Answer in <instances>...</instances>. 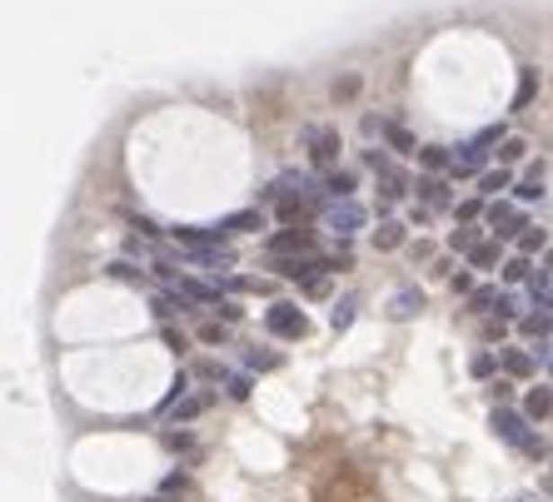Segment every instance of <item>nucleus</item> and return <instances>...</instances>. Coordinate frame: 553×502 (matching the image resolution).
I'll list each match as a JSON object with an SVG mask.
<instances>
[{"label": "nucleus", "instance_id": "obj_37", "mask_svg": "<svg viewBox=\"0 0 553 502\" xmlns=\"http://www.w3.org/2000/svg\"><path fill=\"white\" fill-rule=\"evenodd\" d=\"M110 274L125 278V284H145V274H140V269H130V264H110Z\"/></svg>", "mask_w": 553, "mask_h": 502}, {"label": "nucleus", "instance_id": "obj_12", "mask_svg": "<svg viewBox=\"0 0 553 502\" xmlns=\"http://www.w3.org/2000/svg\"><path fill=\"white\" fill-rule=\"evenodd\" d=\"M379 139H384V145H389L394 154H419V150H424L419 139H414L409 129L399 125V119H384V125H379Z\"/></svg>", "mask_w": 553, "mask_h": 502}, {"label": "nucleus", "instance_id": "obj_36", "mask_svg": "<svg viewBox=\"0 0 553 502\" xmlns=\"http://www.w3.org/2000/svg\"><path fill=\"white\" fill-rule=\"evenodd\" d=\"M205 403H210L205 393H200V398H184V403H180V413H174V423H184V418H195V413H200V408H205Z\"/></svg>", "mask_w": 553, "mask_h": 502}, {"label": "nucleus", "instance_id": "obj_42", "mask_svg": "<svg viewBox=\"0 0 553 502\" xmlns=\"http://www.w3.org/2000/svg\"><path fill=\"white\" fill-rule=\"evenodd\" d=\"M165 343H170L174 353H184V333H174V329H165Z\"/></svg>", "mask_w": 553, "mask_h": 502}, {"label": "nucleus", "instance_id": "obj_41", "mask_svg": "<svg viewBox=\"0 0 553 502\" xmlns=\"http://www.w3.org/2000/svg\"><path fill=\"white\" fill-rule=\"evenodd\" d=\"M409 254H414V259H434V244H429V239H419V244H414Z\"/></svg>", "mask_w": 553, "mask_h": 502}, {"label": "nucleus", "instance_id": "obj_5", "mask_svg": "<svg viewBox=\"0 0 553 502\" xmlns=\"http://www.w3.org/2000/svg\"><path fill=\"white\" fill-rule=\"evenodd\" d=\"M304 150H309V164L319 170H334L339 164V129L334 125H304Z\"/></svg>", "mask_w": 553, "mask_h": 502}, {"label": "nucleus", "instance_id": "obj_31", "mask_svg": "<svg viewBox=\"0 0 553 502\" xmlns=\"http://www.w3.org/2000/svg\"><path fill=\"white\" fill-rule=\"evenodd\" d=\"M454 214H459V219H464V225H478V219H484V214H488L484 194H478V199H464V204H454Z\"/></svg>", "mask_w": 553, "mask_h": 502}, {"label": "nucleus", "instance_id": "obj_27", "mask_svg": "<svg viewBox=\"0 0 553 502\" xmlns=\"http://www.w3.org/2000/svg\"><path fill=\"white\" fill-rule=\"evenodd\" d=\"M478 239H484V234H478L474 225H459L454 234H449V249H454V254H468V249H474Z\"/></svg>", "mask_w": 553, "mask_h": 502}, {"label": "nucleus", "instance_id": "obj_9", "mask_svg": "<svg viewBox=\"0 0 553 502\" xmlns=\"http://www.w3.org/2000/svg\"><path fill=\"white\" fill-rule=\"evenodd\" d=\"M519 333H523L529 343H539V364H549V358H553V348H549V339H553V313H549V309H529V313L519 319Z\"/></svg>", "mask_w": 553, "mask_h": 502}, {"label": "nucleus", "instance_id": "obj_19", "mask_svg": "<svg viewBox=\"0 0 553 502\" xmlns=\"http://www.w3.org/2000/svg\"><path fill=\"white\" fill-rule=\"evenodd\" d=\"M523 289H529V304H533V309H549V313H553V274H549V269H539V274H533Z\"/></svg>", "mask_w": 553, "mask_h": 502}, {"label": "nucleus", "instance_id": "obj_14", "mask_svg": "<svg viewBox=\"0 0 553 502\" xmlns=\"http://www.w3.org/2000/svg\"><path fill=\"white\" fill-rule=\"evenodd\" d=\"M509 184H519V180H513V164H488V170L478 174V194H484V199H494V194H504V189H509Z\"/></svg>", "mask_w": 553, "mask_h": 502}, {"label": "nucleus", "instance_id": "obj_44", "mask_svg": "<svg viewBox=\"0 0 553 502\" xmlns=\"http://www.w3.org/2000/svg\"><path fill=\"white\" fill-rule=\"evenodd\" d=\"M145 502H170V498H145Z\"/></svg>", "mask_w": 553, "mask_h": 502}, {"label": "nucleus", "instance_id": "obj_3", "mask_svg": "<svg viewBox=\"0 0 553 502\" xmlns=\"http://www.w3.org/2000/svg\"><path fill=\"white\" fill-rule=\"evenodd\" d=\"M315 229L309 225H284L280 234H270L264 239V254L270 259H304V254H315Z\"/></svg>", "mask_w": 553, "mask_h": 502}, {"label": "nucleus", "instance_id": "obj_2", "mask_svg": "<svg viewBox=\"0 0 553 502\" xmlns=\"http://www.w3.org/2000/svg\"><path fill=\"white\" fill-rule=\"evenodd\" d=\"M488 427H494V438H504L509 448H519V453H529V458H543V438H533L529 433V413H513V408H494V418H488Z\"/></svg>", "mask_w": 553, "mask_h": 502}, {"label": "nucleus", "instance_id": "obj_34", "mask_svg": "<svg viewBox=\"0 0 553 502\" xmlns=\"http://www.w3.org/2000/svg\"><path fill=\"white\" fill-rule=\"evenodd\" d=\"M329 95H334V105H339V100H354V95H359V75L334 80V90H329Z\"/></svg>", "mask_w": 553, "mask_h": 502}, {"label": "nucleus", "instance_id": "obj_26", "mask_svg": "<svg viewBox=\"0 0 553 502\" xmlns=\"http://www.w3.org/2000/svg\"><path fill=\"white\" fill-rule=\"evenodd\" d=\"M543 249H549V234H543L539 225H529L519 239H513V254H529L533 259V254H543Z\"/></svg>", "mask_w": 553, "mask_h": 502}, {"label": "nucleus", "instance_id": "obj_7", "mask_svg": "<svg viewBox=\"0 0 553 502\" xmlns=\"http://www.w3.org/2000/svg\"><path fill=\"white\" fill-rule=\"evenodd\" d=\"M364 219H369V209H364V204H354V199H334V204L325 209V225L334 229L339 239L359 234V229H364Z\"/></svg>", "mask_w": 553, "mask_h": 502}, {"label": "nucleus", "instance_id": "obj_17", "mask_svg": "<svg viewBox=\"0 0 553 502\" xmlns=\"http://www.w3.org/2000/svg\"><path fill=\"white\" fill-rule=\"evenodd\" d=\"M523 413H529V423H543V418H553V388H529L523 393Z\"/></svg>", "mask_w": 553, "mask_h": 502}, {"label": "nucleus", "instance_id": "obj_16", "mask_svg": "<svg viewBox=\"0 0 553 502\" xmlns=\"http://www.w3.org/2000/svg\"><path fill=\"white\" fill-rule=\"evenodd\" d=\"M543 174H549V170H543V160H533L529 170H523V180L513 184V194H519L523 204H529V199H543V189H549V184H543Z\"/></svg>", "mask_w": 553, "mask_h": 502}, {"label": "nucleus", "instance_id": "obj_43", "mask_svg": "<svg viewBox=\"0 0 553 502\" xmlns=\"http://www.w3.org/2000/svg\"><path fill=\"white\" fill-rule=\"evenodd\" d=\"M543 269H549V274H553V244L543 249Z\"/></svg>", "mask_w": 553, "mask_h": 502}, {"label": "nucleus", "instance_id": "obj_21", "mask_svg": "<svg viewBox=\"0 0 553 502\" xmlns=\"http://www.w3.org/2000/svg\"><path fill=\"white\" fill-rule=\"evenodd\" d=\"M419 164L424 170H434V174H444V170H454V150H449V145H424Z\"/></svg>", "mask_w": 553, "mask_h": 502}, {"label": "nucleus", "instance_id": "obj_20", "mask_svg": "<svg viewBox=\"0 0 553 502\" xmlns=\"http://www.w3.org/2000/svg\"><path fill=\"white\" fill-rule=\"evenodd\" d=\"M219 284H225V294H270V278H260V274H229Z\"/></svg>", "mask_w": 553, "mask_h": 502}, {"label": "nucleus", "instance_id": "obj_33", "mask_svg": "<svg viewBox=\"0 0 553 502\" xmlns=\"http://www.w3.org/2000/svg\"><path fill=\"white\" fill-rule=\"evenodd\" d=\"M245 364H250V368H280V353H270V348H250V353H245Z\"/></svg>", "mask_w": 553, "mask_h": 502}, {"label": "nucleus", "instance_id": "obj_11", "mask_svg": "<svg viewBox=\"0 0 553 502\" xmlns=\"http://www.w3.org/2000/svg\"><path fill=\"white\" fill-rule=\"evenodd\" d=\"M404 239H409V219H379V229H374V249L379 254L404 249Z\"/></svg>", "mask_w": 553, "mask_h": 502}, {"label": "nucleus", "instance_id": "obj_15", "mask_svg": "<svg viewBox=\"0 0 553 502\" xmlns=\"http://www.w3.org/2000/svg\"><path fill=\"white\" fill-rule=\"evenodd\" d=\"M499 368L509 378H533V374H539V358H533V353H523V348H504L499 353Z\"/></svg>", "mask_w": 553, "mask_h": 502}, {"label": "nucleus", "instance_id": "obj_25", "mask_svg": "<svg viewBox=\"0 0 553 502\" xmlns=\"http://www.w3.org/2000/svg\"><path fill=\"white\" fill-rule=\"evenodd\" d=\"M533 95H539V75H533V65L519 70V90H513V110H529Z\"/></svg>", "mask_w": 553, "mask_h": 502}, {"label": "nucleus", "instance_id": "obj_40", "mask_svg": "<svg viewBox=\"0 0 553 502\" xmlns=\"http://www.w3.org/2000/svg\"><path fill=\"white\" fill-rule=\"evenodd\" d=\"M200 339H205V343H225V329H219V323H205V329H200Z\"/></svg>", "mask_w": 553, "mask_h": 502}, {"label": "nucleus", "instance_id": "obj_4", "mask_svg": "<svg viewBox=\"0 0 553 502\" xmlns=\"http://www.w3.org/2000/svg\"><path fill=\"white\" fill-rule=\"evenodd\" d=\"M264 329H270L274 339H290V343L309 339V319H304V309L299 304H284V299H274L270 309H264Z\"/></svg>", "mask_w": 553, "mask_h": 502}, {"label": "nucleus", "instance_id": "obj_32", "mask_svg": "<svg viewBox=\"0 0 553 502\" xmlns=\"http://www.w3.org/2000/svg\"><path fill=\"white\" fill-rule=\"evenodd\" d=\"M504 339H509V319L488 313V323H484V343H504Z\"/></svg>", "mask_w": 553, "mask_h": 502}, {"label": "nucleus", "instance_id": "obj_10", "mask_svg": "<svg viewBox=\"0 0 553 502\" xmlns=\"http://www.w3.org/2000/svg\"><path fill=\"white\" fill-rule=\"evenodd\" d=\"M504 259H509V254H504V239H478V244L464 254V264L478 269V274H488V269H499Z\"/></svg>", "mask_w": 553, "mask_h": 502}, {"label": "nucleus", "instance_id": "obj_13", "mask_svg": "<svg viewBox=\"0 0 553 502\" xmlns=\"http://www.w3.org/2000/svg\"><path fill=\"white\" fill-rule=\"evenodd\" d=\"M325 194L329 199H354V184H359V174L354 170H344V164H334V170H325Z\"/></svg>", "mask_w": 553, "mask_h": 502}, {"label": "nucleus", "instance_id": "obj_18", "mask_svg": "<svg viewBox=\"0 0 553 502\" xmlns=\"http://www.w3.org/2000/svg\"><path fill=\"white\" fill-rule=\"evenodd\" d=\"M499 299H504V289L484 284V289H474V294H468V304H464V309L474 313V319H488V313H499Z\"/></svg>", "mask_w": 553, "mask_h": 502}, {"label": "nucleus", "instance_id": "obj_1", "mask_svg": "<svg viewBox=\"0 0 553 502\" xmlns=\"http://www.w3.org/2000/svg\"><path fill=\"white\" fill-rule=\"evenodd\" d=\"M504 125H488V129H478L474 139H464V145H459L454 150V180H478V174L488 170V160H494V154H499V145H504Z\"/></svg>", "mask_w": 553, "mask_h": 502}, {"label": "nucleus", "instance_id": "obj_6", "mask_svg": "<svg viewBox=\"0 0 553 502\" xmlns=\"http://www.w3.org/2000/svg\"><path fill=\"white\" fill-rule=\"evenodd\" d=\"M484 225L494 229V239H504V244H513V239H519L523 229H529V219H523V214L513 209L509 199H494V204H488V214H484Z\"/></svg>", "mask_w": 553, "mask_h": 502}, {"label": "nucleus", "instance_id": "obj_29", "mask_svg": "<svg viewBox=\"0 0 553 502\" xmlns=\"http://www.w3.org/2000/svg\"><path fill=\"white\" fill-rule=\"evenodd\" d=\"M468 374H474V378H494V374H504V368H499V353H474Z\"/></svg>", "mask_w": 553, "mask_h": 502}, {"label": "nucleus", "instance_id": "obj_39", "mask_svg": "<svg viewBox=\"0 0 553 502\" xmlns=\"http://www.w3.org/2000/svg\"><path fill=\"white\" fill-rule=\"evenodd\" d=\"M429 214H434V209H429V204H419V199H414V209H409V225H429Z\"/></svg>", "mask_w": 553, "mask_h": 502}, {"label": "nucleus", "instance_id": "obj_38", "mask_svg": "<svg viewBox=\"0 0 553 502\" xmlns=\"http://www.w3.org/2000/svg\"><path fill=\"white\" fill-rule=\"evenodd\" d=\"M449 284H454V294H459V299H468V294H474V274H454Z\"/></svg>", "mask_w": 553, "mask_h": 502}, {"label": "nucleus", "instance_id": "obj_8", "mask_svg": "<svg viewBox=\"0 0 553 502\" xmlns=\"http://www.w3.org/2000/svg\"><path fill=\"white\" fill-rule=\"evenodd\" d=\"M414 199L429 204V209H454V194H449V180L434 170H419L414 174Z\"/></svg>", "mask_w": 553, "mask_h": 502}, {"label": "nucleus", "instance_id": "obj_28", "mask_svg": "<svg viewBox=\"0 0 553 502\" xmlns=\"http://www.w3.org/2000/svg\"><path fill=\"white\" fill-rule=\"evenodd\" d=\"M523 154H529V139H519V135H509V139L499 145V164H519Z\"/></svg>", "mask_w": 553, "mask_h": 502}, {"label": "nucleus", "instance_id": "obj_23", "mask_svg": "<svg viewBox=\"0 0 553 502\" xmlns=\"http://www.w3.org/2000/svg\"><path fill=\"white\" fill-rule=\"evenodd\" d=\"M533 274H539V269H533L529 254H509V259H504V284H529Z\"/></svg>", "mask_w": 553, "mask_h": 502}, {"label": "nucleus", "instance_id": "obj_24", "mask_svg": "<svg viewBox=\"0 0 553 502\" xmlns=\"http://www.w3.org/2000/svg\"><path fill=\"white\" fill-rule=\"evenodd\" d=\"M414 313H424V294L419 289H399V294H394L389 319H414Z\"/></svg>", "mask_w": 553, "mask_h": 502}, {"label": "nucleus", "instance_id": "obj_22", "mask_svg": "<svg viewBox=\"0 0 553 502\" xmlns=\"http://www.w3.org/2000/svg\"><path fill=\"white\" fill-rule=\"evenodd\" d=\"M219 225H225V234H260L264 214H260V209H245V214H229V219H219Z\"/></svg>", "mask_w": 553, "mask_h": 502}, {"label": "nucleus", "instance_id": "obj_35", "mask_svg": "<svg viewBox=\"0 0 553 502\" xmlns=\"http://www.w3.org/2000/svg\"><path fill=\"white\" fill-rule=\"evenodd\" d=\"M229 398H250V374H225Z\"/></svg>", "mask_w": 553, "mask_h": 502}, {"label": "nucleus", "instance_id": "obj_45", "mask_svg": "<svg viewBox=\"0 0 553 502\" xmlns=\"http://www.w3.org/2000/svg\"><path fill=\"white\" fill-rule=\"evenodd\" d=\"M549 374H553V358H549Z\"/></svg>", "mask_w": 553, "mask_h": 502}, {"label": "nucleus", "instance_id": "obj_30", "mask_svg": "<svg viewBox=\"0 0 553 502\" xmlns=\"http://www.w3.org/2000/svg\"><path fill=\"white\" fill-rule=\"evenodd\" d=\"M354 313H359V299H339L334 309H329V323H334V329H349V323H354Z\"/></svg>", "mask_w": 553, "mask_h": 502}]
</instances>
